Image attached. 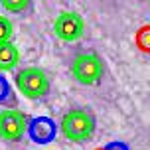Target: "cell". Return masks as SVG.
I'll return each mask as SVG.
<instances>
[{
    "mask_svg": "<svg viewBox=\"0 0 150 150\" xmlns=\"http://www.w3.org/2000/svg\"><path fill=\"white\" fill-rule=\"evenodd\" d=\"M59 130L71 142H87L95 132V117L87 111L73 109L63 115L59 122Z\"/></svg>",
    "mask_w": 150,
    "mask_h": 150,
    "instance_id": "6da1fadb",
    "label": "cell"
},
{
    "mask_svg": "<svg viewBox=\"0 0 150 150\" xmlns=\"http://www.w3.org/2000/svg\"><path fill=\"white\" fill-rule=\"evenodd\" d=\"M138 42H140V45H142L144 50H150V28H148V30H144V32H140Z\"/></svg>",
    "mask_w": 150,
    "mask_h": 150,
    "instance_id": "8fae6325",
    "label": "cell"
},
{
    "mask_svg": "<svg viewBox=\"0 0 150 150\" xmlns=\"http://www.w3.org/2000/svg\"><path fill=\"white\" fill-rule=\"evenodd\" d=\"M57 125L50 117H32L28 120V136L36 144H50L55 140Z\"/></svg>",
    "mask_w": 150,
    "mask_h": 150,
    "instance_id": "8992f818",
    "label": "cell"
},
{
    "mask_svg": "<svg viewBox=\"0 0 150 150\" xmlns=\"http://www.w3.org/2000/svg\"><path fill=\"white\" fill-rule=\"evenodd\" d=\"M105 148L107 150H128V146L125 142H111V144H107Z\"/></svg>",
    "mask_w": 150,
    "mask_h": 150,
    "instance_id": "7c38bea8",
    "label": "cell"
},
{
    "mask_svg": "<svg viewBox=\"0 0 150 150\" xmlns=\"http://www.w3.org/2000/svg\"><path fill=\"white\" fill-rule=\"evenodd\" d=\"M14 85L24 97L32 99V101H40L50 93V79L44 69L36 67V65L18 69L14 75Z\"/></svg>",
    "mask_w": 150,
    "mask_h": 150,
    "instance_id": "7a4b0ae2",
    "label": "cell"
},
{
    "mask_svg": "<svg viewBox=\"0 0 150 150\" xmlns=\"http://www.w3.org/2000/svg\"><path fill=\"white\" fill-rule=\"evenodd\" d=\"M28 117L16 109L0 111V138L6 142H18L28 134Z\"/></svg>",
    "mask_w": 150,
    "mask_h": 150,
    "instance_id": "277c9868",
    "label": "cell"
},
{
    "mask_svg": "<svg viewBox=\"0 0 150 150\" xmlns=\"http://www.w3.org/2000/svg\"><path fill=\"white\" fill-rule=\"evenodd\" d=\"M101 150H107V148H101Z\"/></svg>",
    "mask_w": 150,
    "mask_h": 150,
    "instance_id": "4fadbf2b",
    "label": "cell"
},
{
    "mask_svg": "<svg viewBox=\"0 0 150 150\" xmlns=\"http://www.w3.org/2000/svg\"><path fill=\"white\" fill-rule=\"evenodd\" d=\"M14 101V93H12V85L8 83V79L0 73V105H6Z\"/></svg>",
    "mask_w": 150,
    "mask_h": 150,
    "instance_id": "9c48e42d",
    "label": "cell"
},
{
    "mask_svg": "<svg viewBox=\"0 0 150 150\" xmlns=\"http://www.w3.org/2000/svg\"><path fill=\"white\" fill-rule=\"evenodd\" d=\"M20 61V52L12 42H2L0 44V71H10L14 69Z\"/></svg>",
    "mask_w": 150,
    "mask_h": 150,
    "instance_id": "52a82bcc",
    "label": "cell"
},
{
    "mask_svg": "<svg viewBox=\"0 0 150 150\" xmlns=\"http://www.w3.org/2000/svg\"><path fill=\"white\" fill-rule=\"evenodd\" d=\"M53 32L61 42H77L85 32V22L77 12H61L53 22Z\"/></svg>",
    "mask_w": 150,
    "mask_h": 150,
    "instance_id": "5b68a950",
    "label": "cell"
},
{
    "mask_svg": "<svg viewBox=\"0 0 150 150\" xmlns=\"http://www.w3.org/2000/svg\"><path fill=\"white\" fill-rule=\"evenodd\" d=\"M12 22L8 20L6 16H0V44L2 42H10V38H12Z\"/></svg>",
    "mask_w": 150,
    "mask_h": 150,
    "instance_id": "30bf717a",
    "label": "cell"
},
{
    "mask_svg": "<svg viewBox=\"0 0 150 150\" xmlns=\"http://www.w3.org/2000/svg\"><path fill=\"white\" fill-rule=\"evenodd\" d=\"M0 6L10 14H24L32 8V0H0Z\"/></svg>",
    "mask_w": 150,
    "mask_h": 150,
    "instance_id": "ba28073f",
    "label": "cell"
},
{
    "mask_svg": "<svg viewBox=\"0 0 150 150\" xmlns=\"http://www.w3.org/2000/svg\"><path fill=\"white\" fill-rule=\"evenodd\" d=\"M71 75L81 85H97L105 75L103 59L95 52H79L71 61Z\"/></svg>",
    "mask_w": 150,
    "mask_h": 150,
    "instance_id": "3957f363",
    "label": "cell"
}]
</instances>
